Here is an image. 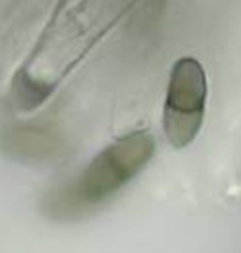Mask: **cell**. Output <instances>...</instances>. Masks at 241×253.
<instances>
[{
  "label": "cell",
  "mask_w": 241,
  "mask_h": 253,
  "mask_svg": "<svg viewBox=\"0 0 241 253\" xmlns=\"http://www.w3.org/2000/svg\"><path fill=\"white\" fill-rule=\"evenodd\" d=\"M206 98V73L202 64L192 57L177 60L171 73L163 110V129L174 148H184L197 137Z\"/></svg>",
  "instance_id": "obj_1"
}]
</instances>
